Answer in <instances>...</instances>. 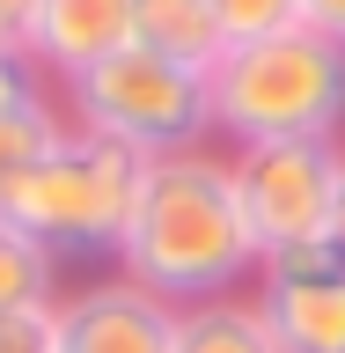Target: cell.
I'll return each mask as SVG.
<instances>
[{
    "instance_id": "1",
    "label": "cell",
    "mask_w": 345,
    "mask_h": 353,
    "mask_svg": "<svg viewBox=\"0 0 345 353\" xmlns=\"http://www.w3.org/2000/svg\"><path fill=\"white\" fill-rule=\"evenodd\" d=\"M258 265L264 250L242 221L236 162L213 148L154 154L132 199V221L118 236V272L162 294L169 309H191L242 294V280H258Z\"/></svg>"
},
{
    "instance_id": "2",
    "label": "cell",
    "mask_w": 345,
    "mask_h": 353,
    "mask_svg": "<svg viewBox=\"0 0 345 353\" xmlns=\"http://www.w3.org/2000/svg\"><path fill=\"white\" fill-rule=\"evenodd\" d=\"M206 118L228 148L250 140H338L345 132V44L324 30H280L228 44L206 74Z\"/></svg>"
},
{
    "instance_id": "3",
    "label": "cell",
    "mask_w": 345,
    "mask_h": 353,
    "mask_svg": "<svg viewBox=\"0 0 345 353\" xmlns=\"http://www.w3.org/2000/svg\"><path fill=\"white\" fill-rule=\"evenodd\" d=\"M140 176H147V154L96 140V132H66L15 192H0V214L30 228L52 258H66V250H110L118 258Z\"/></svg>"
},
{
    "instance_id": "4",
    "label": "cell",
    "mask_w": 345,
    "mask_h": 353,
    "mask_svg": "<svg viewBox=\"0 0 345 353\" xmlns=\"http://www.w3.org/2000/svg\"><path fill=\"white\" fill-rule=\"evenodd\" d=\"M66 96V125L96 132V140H118L132 154H176V148H206V74L176 59H154L140 44H118L110 59H96L88 74L59 81Z\"/></svg>"
},
{
    "instance_id": "5",
    "label": "cell",
    "mask_w": 345,
    "mask_h": 353,
    "mask_svg": "<svg viewBox=\"0 0 345 353\" xmlns=\"http://www.w3.org/2000/svg\"><path fill=\"white\" fill-rule=\"evenodd\" d=\"M236 162L242 221L264 258L331 243V214L345 192V140H250L228 148Z\"/></svg>"
},
{
    "instance_id": "6",
    "label": "cell",
    "mask_w": 345,
    "mask_h": 353,
    "mask_svg": "<svg viewBox=\"0 0 345 353\" xmlns=\"http://www.w3.org/2000/svg\"><path fill=\"white\" fill-rule=\"evenodd\" d=\"M250 302L280 353H345V258L331 243L264 258Z\"/></svg>"
},
{
    "instance_id": "7",
    "label": "cell",
    "mask_w": 345,
    "mask_h": 353,
    "mask_svg": "<svg viewBox=\"0 0 345 353\" xmlns=\"http://www.w3.org/2000/svg\"><path fill=\"white\" fill-rule=\"evenodd\" d=\"M52 316H59V353H176V309L125 272L52 302Z\"/></svg>"
},
{
    "instance_id": "8",
    "label": "cell",
    "mask_w": 345,
    "mask_h": 353,
    "mask_svg": "<svg viewBox=\"0 0 345 353\" xmlns=\"http://www.w3.org/2000/svg\"><path fill=\"white\" fill-rule=\"evenodd\" d=\"M132 37V0H37L22 22V52L44 66V81H74Z\"/></svg>"
},
{
    "instance_id": "9",
    "label": "cell",
    "mask_w": 345,
    "mask_h": 353,
    "mask_svg": "<svg viewBox=\"0 0 345 353\" xmlns=\"http://www.w3.org/2000/svg\"><path fill=\"white\" fill-rule=\"evenodd\" d=\"M125 44H140L154 59H176L191 74H213V59L228 52L206 0H132V37Z\"/></svg>"
},
{
    "instance_id": "10",
    "label": "cell",
    "mask_w": 345,
    "mask_h": 353,
    "mask_svg": "<svg viewBox=\"0 0 345 353\" xmlns=\"http://www.w3.org/2000/svg\"><path fill=\"white\" fill-rule=\"evenodd\" d=\"M176 353H280V346L250 294H220V302L176 309Z\"/></svg>"
},
{
    "instance_id": "11",
    "label": "cell",
    "mask_w": 345,
    "mask_h": 353,
    "mask_svg": "<svg viewBox=\"0 0 345 353\" xmlns=\"http://www.w3.org/2000/svg\"><path fill=\"white\" fill-rule=\"evenodd\" d=\"M52 302H59V258L0 214V316L8 309H52Z\"/></svg>"
},
{
    "instance_id": "12",
    "label": "cell",
    "mask_w": 345,
    "mask_h": 353,
    "mask_svg": "<svg viewBox=\"0 0 345 353\" xmlns=\"http://www.w3.org/2000/svg\"><path fill=\"white\" fill-rule=\"evenodd\" d=\"M66 132L74 125H66V110L52 103V96H44V103H22V110H0V192H15Z\"/></svg>"
},
{
    "instance_id": "13",
    "label": "cell",
    "mask_w": 345,
    "mask_h": 353,
    "mask_svg": "<svg viewBox=\"0 0 345 353\" xmlns=\"http://www.w3.org/2000/svg\"><path fill=\"white\" fill-rule=\"evenodd\" d=\"M220 22V37L228 44H258V37H280L302 22V0H206Z\"/></svg>"
},
{
    "instance_id": "14",
    "label": "cell",
    "mask_w": 345,
    "mask_h": 353,
    "mask_svg": "<svg viewBox=\"0 0 345 353\" xmlns=\"http://www.w3.org/2000/svg\"><path fill=\"white\" fill-rule=\"evenodd\" d=\"M44 66L22 52V44H0V110H22V103H44Z\"/></svg>"
},
{
    "instance_id": "15",
    "label": "cell",
    "mask_w": 345,
    "mask_h": 353,
    "mask_svg": "<svg viewBox=\"0 0 345 353\" xmlns=\"http://www.w3.org/2000/svg\"><path fill=\"white\" fill-rule=\"evenodd\" d=\"M0 353H59V316L52 309H8L0 316Z\"/></svg>"
},
{
    "instance_id": "16",
    "label": "cell",
    "mask_w": 345,
    "mask_h": 353,
    "mask_svg": "<svg viewBox=\"0 0 345 353\" xmlns=\"http://www.w3.org/2000/svg\"><path fill=\"white\" fill-rule=\"evenodd\" d=\"M302 22L324 30L331 44H345V0H302Z\"/></svg>"
},
{
    "instance_id": "17",
    "label": "cell",
    "mask_w": 345,
    "mask_h": 353,
    "mask_svg": "<svg viewBox=\"0 0 345 353\" xmlns=\"http://www.w3.org/2000/svg\"><path fill=\"white\" fill-rule=\"evenodd\" d=\"M30 8H37V0H0V30H8V37H22V22H30Z\"/></svg>"
},
{
    "instance_id": "18",
    "label": "cell",
    "mask_w": 345,
    "mask_h": 353,
    "mask_svg": "<svg viewBox=\"0 0 345 353\" xmlns=\"http://www.w3.org/2000/svg\"><path fill=\"white\" fill-rule=\"evenodd\" d=\"M331 250L345 258V192H338V214H331Z\"/></svg>"
},
{
    "instance_id": "19",
    "label": "cell",
    "mask_w": 345,
    "mask_h": 353,
    "mask_svg": "<svg viewBox=\"0 0 345 353\" xmlns=\"http://www.w3.org/2000/svg\"><path fill=\"white\" fill-rule=\"evenodd\" d=\"M0 44H15V37H8V30H0Z\"/></svg>"
}]
</instances>
